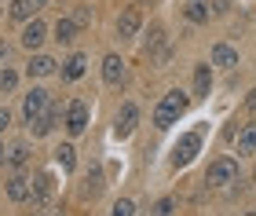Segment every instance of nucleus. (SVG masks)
Masks as SVG:
<instances>
[{
    "mask_svg": "<svg viewBox=\"0 0 256 216\" xmlns=\"http://www.w3.org/2000/svg\"><path fill=\"white\" fill-rule=\"evenodd\" d=\"M249 216H256V212H249Z\"/></svg>",
    "mask_w": 256,
    "mask_h": 216,
    "instance_id": "c9c22d12",
    "label": "nucleus"
},
{
    "mask_svg": "<svg viewBox=\"0 0 256 216\" xmlns=\"http://www.w3.org/2000/svg\"><path fill=\"white\" fill-rule=\"evenodd\" d=\"M230 11V0H212V15H227Z\"/></svg>",
    "mask_w": 256,
    "mask_h": 216,
    "instance_id": "c85d7f7f",
    "label": "nucleus"
},
{
    "mask_svg": "<svg viewBox=\"0 0 256 216\" xmlns=\"http://www.w3.org/2000/svg\"><path fill=\"white\" fill-rule=\"evenodd\" d=\"M252 184H256V168H252Z\"/></svg>",
    "mask_w": 256,
    "mask_h": 216,
    "instance_id": "f704fd0d",
    "label": "nucleus"
},
{
    "mask_svg": "<svg viewBox=\"0 0 256 216\" xmlns=\"http://www.w3.org/2000/svg\"><path fill=\"white\" fill-rule=\"evenodd\" d=\"M110 216H136V206H132L128 198H121L118 206H114V212H110Z\"/></svg>",
    "mask_w": 256,
    "mask_h": 216,
    "instance_id": "bb28decb",
    "label": "nucleus"
},
{
    "mask_svg": "<svg viewBox=\"0 0 256 216\" xmlns=\"http://www.w3.org/2000/svg\"><path fill=\"white\" fill-rule=\"evenodd\" d=\"M74 22H77V30L92 26V8H77V11H74Z\"/></svg>",
    "mask_w": 256,
    "mask_h": 216,
    "instance_id": "a878e982",
    "label": "nucleus"
},
{
    "mask_svg": "<svg viewBox=\"0 0 256 216\" xmlns=\"http://www.w3.org/2000/svg\"><path fill=\"white\" fill-rule=\"evenodd\" d=\"M187 106H190V96L180 92V88H172V92L154 106V124H158V128H168V124H176V121L183 118V110H187Z\"/></svg>",
    "mask_w": 256,
    "mask_h": 216,
    "instance_id": "f257e3e1",
    "label": "nucleus"
},
{
    "mask_svg": "<svg viewBox=\"0 0 256 216\" xmlns=\"http://www.w3.org/2000/svg\"><path fill=\"white\" fill-rule=\"evenodd\" d=\"M198 150H202V136H198V132H187V136L176 143V154H172V162H176V165H190L194 158H198Z\"/></svg>",
    "mask_w": 256,
    "mask_h": 216,
    "instance_id": "20e7f679",
    "label": "nucleus"
},
{
    "mask_svg": "<svg viewBox=\"0 0 256 216\" xmlns=\"http://www.w3.org/2000/svg\"><path fill=\"white\" fill-rule=\"evenodd\" d=\"M48 110H52V96L44 92V88H33V92H30L26 99H22V118H26L30 128H33V124H37Z\"/></svg>",
    "mask_w": 256,
    "mask_h": 216,
    "instance_id": "f03ea898",
    "label": "nucleus"
},
{
    "mask_svg": "<svg viewBox=\"0 0 256 216\" xmlns=\"http://www.w3.org/2000/svg\"><path fill=\"white\" fill-rule=\"evenodd\" d=\"M8 124H11V114H8L4 106H0V132H4V128H8Z\"/></svg>",
    "mask_w": 256,
    "mask_h": 216,
    "instance_id": "c756f323",
    "label": "nucleus"
},
{
    "mask_svg": "<svg viewBox=\"0 0 256 216\" xmlns=\"http://www.w3.org/2000/svg\"><path fill=\"white\" fill-rule=\"evenodd\" d=\"M136 124H139V110L132 106V103H124L121 110H118V121H114V136H132L136 132Z\"/></svg>",
    "mask_w": 256,
    "mask_h": 216,
    "instance_id": "423d86ee",
    "label": "nucleus"
},
{
    "mask_svg": "<svg viewBox=\"0 0 256 216\" xmlns=\"http://www.w3.org/2000/svg\"><path fill=\"white\" fill-rule=\"evenodd\" d=\"M30 194H33V184H30L22 172H15V176L8 180V198H11V202H26Z\"/></svg>",
    "mask_w": 256,
    "mask_h": 216,
    "instance_id": "9b49d317",
    "label": "nucleus"
},
{
    "mask_svg": "<svg viewBox=\"0 0 256 216\" xmlns=\"http://www.w3.org/2000/svg\"><path fill=\"white\" fill-rule=\"evenodd\" d=\"M208 88H212V70H208V66L202 62V66L194 70V96H198V99L208 96Z\"/></svg>",
    "mask_w": 256,
    "mask_h": 216,
    "instance_id": "dca6fc26",
    "label": "nucleus"
},
{
    "mask_svg": "<svg viewBox=\"0 0 256 216\" xmlns=\"http://www.w3.org/2000/svg\"><path fill=\"white\" fill-rule=\"evenodd\" d=\"M99 190H102V172H99V168H92V172H88V187H84V194L96 198Z\"/></svg>",
    "mask_w": 256,
    "mask_h": 216,
    "instance_id": "b1692460",
    "label": "nucleus"
},
{
    "mask_svg": "<svg viewBox=\"0 0 256 216\" xmlns=\"http://www.w3.org/2000/svg\"><path fill=\"white\" fill-rule=\"evenodd\" d=\"M33 11H37V4H33V0H11V18L30 22V18H33Z\"/></svg>",
    "mask_w": 256,
    "mask_h": 216,
    "instance_id": "a211bd4d",
    "label": "nucleus"
},
{
    "mask_svg": "<svg viewBox=\"0 0 256 216\" xmlns=\"http://www.w3.org/2000/svg\"><path fill=\"white\" fill-rule=\"evenodd\" d=\"M15 84H18V74L15 70H8V66H4V70H0V92H15Z\"/></svg>",
    "mask_w": 256,
    "mask_h": 216,
    "instance_id": "4be33fe9",
    "label": "nucleus"
},
{
    "mask_svg": "<svg viewBox=\"0 0 256 216\" xmlns=\"http://www.w3.org/2000/svg\"><path fill=\"white\" fill-rule=\"evenodd\" d=\"M33 4H37V8H44V4H48V0H33Z\"/></svg>",
    "mask_w": 256,
    "mask_h": 216,
    "instance_id": "72a5a7b5",
    "label": "nucleus"
},
{
    "mask_svg": "<svg viewBox=\"0 0 256 216\" xmlns=\"http://www.w3.org/2000/svg\"><path fill=\"white\" fill-rule=\"evenodd\" d=\"M0 59H8V44L4 40H0Z\"/></svg>",
    "mask_w": 256,
    "mask_h": 216,
    "instance_id": "7c9ffc66",
    "label": "nucleus"
},
{
    "mask_svg": "<svg viewBox=\"0 0 256 216\" xmlns=\"http://www.w3.org/2000/svg\"><path fill=\"white\" fill-rule=\"evenodd\" d=\"M205 180H208L212 187H227V184H234V180H238V162H234V158H220V162L208 165Z\"/></svg>",
    "mask_w": 256,
    "mask_h": 216,
    "instance_id": "7ed1b4c3",
    "label": "nucleus"
},
{
    "mask_svg": "<svg viewBox=\"0 0 256 216\" xmlns=\"http://www.w3.org/2000/svg\"><path fill=\"white\" fill-rule=\"evenodd\" d=\"M102 81L114 84V88L124 81V62H121V55H106V59H102Z\"/></svg>",
    "mask_w": 256,
    "mask_h": 216,
    "instance_id": "1a4fd4ad",
    "label": "nucleus"
},
{
    "mask_svg": "<svg viewBox=\"0 0 256 216\" xmlns=\"http://www.w3.org/2000/svg\"><path fill=\"white\" fill-rule=\"evenodd\" d=\"M55 66H59V62H55L52 55H33V59L26 62V74H30V77H52Z\"/></svg>",
    "mask_w": 256,
    "mask_h": 216,
    "instance_id": "f8f14e48",
    "label": "nucleus"
},
{
    "mask_svg": "<svg viewBox=\"0 0 256 216\" xmlns=\"http://www.w3.org/2000/svg\"><path fill=\"white\" fill-rule=\"evenodd\" d=\"M44 40H48V26H44V22L40 18H30L26 22V30H22V48H40V44Z\"/></svg>",
    "mask_w": 256,
    "mask_h": 216,
    "instance_id": "0eeeda50",
    "label": "nucleus"
},
{
    "mask_svg": "<svg viewBox=\"0 0 256 216\" xmlns=\"http://www.w3.org/2000/svg\"><path fill=\"white\" fill-rule=\"evenodd\" d=\"M238 154H256V121L252 124H242V132H238Z\"/></svg>",
    "mask_w": 256,
    "mask_h": 216,
    "instance_id": "2eb2a0df",
    "label": "nucleus"
},
{
    "mask_svg": "<svg viewBox=\"0 0 256 216\" xmlns=\"http://www.w3.org/2000/svg\"><path fill=\"white\" fill-rule=\"evenodd\" d=\"M172 206H176L172 198H161L158 206H154V212H150V216H168V212H172Z\"/></svg>",
    "mask_w": 256,
    "mask_h": 216,
    "instance_id": "cd10ccee",
    "label": "nucleus"
},
{
    "mask_svg": "<svg viewBox=\"0 0 256 216\" xmlns=\"http://www.w3.org/2000/svg\"><path fill=\"white\" fill-rule=\"evenodd\" d=\"M187 18H190V22H208V8L202 4V0H190V8H187Z\"/></svg>",
    "mask_w": 256,
    "mask_h": 216,
    "instance_id": "5701e85b",
    "label": "nucleus"
},
{
    "mask_svg": "<svg viewBox=\"0 0 256 216\" xmlns=\"http://www.w3.org/2000/svg\"><path fill=\"white\" fill-rule=\"evenodd\" d=\"M139 26H143L139 11H136V8H124V11H121V18H118V37H136Z\"/></svg>",
    "mask_w": 256,
    "mask_h": 216,
    "instance_id": "9d476101",
    "label": "nucleus"
},
{
    "mask_svg": "<svg viewBox=\"0 0 256 216\" xmlns=\"http://www.w3.org/2000/svg\"><path fill=\"white\" fill-rule=\"evenodd\" d=\"M26 162H30V146H26V143H15V146L8 150V165H11V168H26Z\"/></svg>",
    "mask_w": 256,
    "mask_h": 216,
    "instance_id": "6ab92c4d",
    "label": "nucleus"
},
{
    "mask_svg": "<svg viewBox=\"0 0 256 216\" xmlns=\"http://www.w3.org/2000/svg\"><path fill=\"white\" fill-rule=\"evenodd\" d=\"M52 194H55V180H52V172H40L37 180H33V206H48L52 202Z\"/></svg>",
    "mask_w": 256,
    "mask_h": 216,
    "instance_id": "6e6552de",
    "label": "nucleus"
},
{
    "mask_svg": "<svg viewBox=\"0 0 256 216\" xmlns=\"http://www.w3.org/2000/svg\"><path fill=\"white\" fill-rule=\"evenodd\" d=\"M249 106H252V110H256V88H252V96H249Z\"/></svg>",
    "mask_w": 256,
    "mask_h": 216,
    "instance_id": "473e14b6",
    "label": "nucleus"
},
{
    "mask_svg": "<svg viewBox=\"0 0 256 216\" xmlns=\"http://www.w3.org/2000/svg\"><path fill=\"white\" fill-rule=\"evenodd\" d=\"M161 40H165V30L154 26V30H150V40H146V52H158V48H161Z\"/></svg>",
    "mask_w": 256,
    "mask_h": 216,
    "instance_id": "393cba45",
    "label": "nucleus"
},
{
    "mask_svg": "<svg viewBox=\"0 0 256 216\" xmlns=\"http://www.w3.org/2000/svg\"><path fill=\"white\" fill-rule=\"evenodd\" d=\"M55 40L59 44H74L77 40V22L74 18H59L55 22Z\"/></svg>",
    "mask_w": 256,
    "mask_h": 216,
    "instance_id": "f3484780",
    "label": "nucleus"
},
{
    "mask_svg": "<svg viewBox=\"0 0 256 216\" xmlns=\"http://www.w3.org/2000/svg\"><path fill=\"white\" fill-rule=\"evenodd\" d=\"M88 128V106L80 103V99H74V103L66 106V132L70 136H80Z\"/></svg>",
    "mask_w": 256,
    "mask_h": 216,
    "instance_id": "39448f33",
    "label": "nucleus"
},
{
    "mask_svg": "<svg viewBox=\"0 0 256 216\" xmlns=\"http://www.w3.org/2000/svg\"><path fill=\"white\" fill-rule=\"evenodd\" d=\"M55 121H59V110H55V106H52V110H48V114H44V118H40L37 124H33V136H48V132L55 128Z\"/></svg>",
    "mask_w": 256,
    "mask_h": 216,
    "instance_id": "412c9836",
    "label": "nucleus"
},
{
    "mask_svg": "<svg viewBox=\"0 0 256 216\" xmlns=\"http://www.w3.org/2000/svg\"><path fill=\"white\" fill-rule=\"evenodd\" d=\"M0 165H8V154H4V143H0Z\"/></svg>",
    "mask_w": 256,
    "mask_h": 216,
    "instance_id": "2f4dec72",
    "label": "nucleus"
},
{
    "mask_svg": "<svg viewBox=\"0 0 256 216\" xmlns=\"http://www.w3.org/2000/svg\"><path fill=\"white\" fill-rule=\"evenodd\" d=\"M84 70H88V59H84V55H70V59L62 62V77H66V81H77V77H84Z\"/></svg>",
    "mask_w": 256,
    "mask_h": 216,
    "instance_id": "ddd939ff",
    "label": "nucleus"
},
{
    "mask_svg": "<svg viewBox=\"0 0 256 216\" xmlns=\"http://www.w3.org/2000/svg\"><path fill=\"white\" fill-rule=\"evenodd\" d=\"M212 66H224V70L238 66V52L230 48V44H216V48H212Z\"/></svg>",
    "mask_w": 256,
    "mask_h": 216,
    "instance_id": "4468645a",
    "label": "nucleus"
},
{
    "mask_svg": "<svg viewBox=\"0 0 256 216\" xmlns=\"http://www.w3.org/2000/svg\"><path fill=\"white\" fill-rule=\"evenodd\" d=\"M55 162L62 165V172H70V168L77 165V150H74V146H70V143H62L59 150H55Z\"/></svg>",
    "mask_w": 256,
    "mask_h": 216,
    "instance_id": "aec40b11",
    "label": "nucleus"
}]
</instances>
